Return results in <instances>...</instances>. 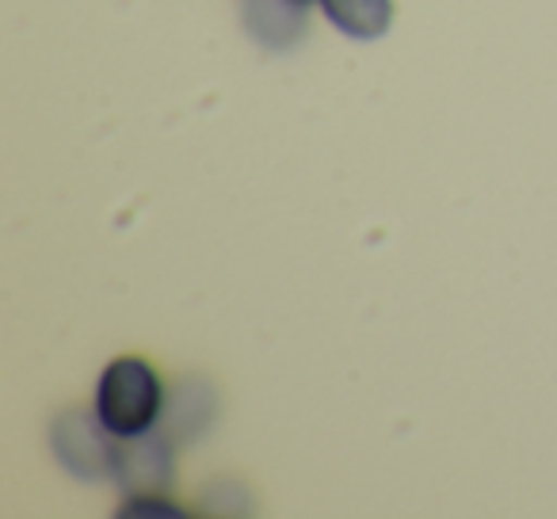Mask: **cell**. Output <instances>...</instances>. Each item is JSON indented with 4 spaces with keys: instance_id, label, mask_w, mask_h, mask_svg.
I'll return each instance as SVG.
<instances>
[{
    "instance_id": "277c9868",
    "label": "cell",
    "mask_w": 557,
    "mask_h": 519,
    "mask_svg": "<svg viewBox=\"0 0 557 519\" xmlns=\"http://www.w3.org/2000/svg\"><path fill=\"white\" fill-rule=\"evenodd\" d=\"M329 24L359 42H374L389 32L394 20V0H321Z\"/></svg>"
},
{
    "instance_id": "3957f363",
    "label": "cell",
    "mask_w": 557,
    "mask_h": 519,
    "mask_svg": "<svg viewBox=\"0 0 557 519\" xmlns=\"http://www.w3.org/2000/svg\"><path fill=\"white\" fill-rule=\"evenodd\" d=\"M115 478L123 481L131 493H146V489H161L172 478V455L169 443L157 435H126L115 447Z\"/></svg>"
},
{
    "instance_id": "7a4b0ae2",
    "label": "cell",
    "mask_w": 557,
    "mask_h": 519,
    "mask_svg": "<svg viewBox=\"0 0 557 519\" xmlns=\"http://www.w3.org/2000/svg\"><path fill=\"white\" fill-rule=\"evenodd\" d=\"M108 428L100 420L88 417H65L54 432L58 458L81 478H100V473L115 470V443L108 440Z\"/></svg>"
},
{
    "instance_id": "5b68a950",
    "label": "cell",
    "mask_w": 557,
    "mask_h": 519,
    "mask_svg": "<svg viewBox=\"0 0 557 519\" xmlns=\"http://www.w3.org/2000/svg\"><path fill=\"white\" fill-rule=\"evenodd\" d=\"M302 9L298 0H248V27L268 47H290L302 35Z\"/></svg>"
},
{
    "instance_id": "8992f818",
    "label": "cell",
    "mask_w": 557,
    "mask_h": 519,
    "mask_svg": "<svg viewBox=\"0 0 557 519\" xmlns=\"http://www.w3.org/2000/svg\"><path fill=\"white\" fill-rule=\"evenodd\" d=\"M298 4H310V0H298Z\"/></svg>"
},
{
    "instance_id": "6da1fadb",
    "label": "cell",
    "mask_w": 557,
    "mask_h": 519,
    "mask_svg": "<svg viewBox=\"0 0 557 519\" xmlns=\"http://www.w3.org/2000/svg\"><path fill=\"white\" fill-rule=\"evenodd\" d=\"M161 409H164L161 374L146 359L123 356L100 374V386H96V420L115 440L149 432L161 420Z\"/></svg>"
}]
</instances>
